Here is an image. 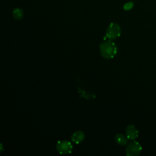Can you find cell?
I'll use <instances>...</instances> for the list:
<instances>
[{
  "label": "cell",
  "mask_w": 156,
  "mask_h": 156,
  "mask_svg": "<svg viewBox=\"0 0 156 156\" xmlns=\"http://www.w3.org/2000/svg\"><path fill=\"white\" fill-rule=\"evenodd\" d=\"M24 13L22 9L20 8H15L13 10V16L17 20H20L23 18Z\"/></svg>",
  "instance_id": "ba28073f"
},
{
  "label": "cell",
  "mask_w": 156,
  "mask_h": 156,
  "mask_svg": "<svg viewBox=\"0 0 156 156\" xmlns=\"http://www.w3.org/2000/svg\"><path fill=\"white\" fill-rule=\"evenodd\" d=\"M126 136L129 140H135L138 136V130L133 125H129L126 129Z\"/></svg>",
  "instance_id": "5b68a950"
},
{
  "label": "cell",
  "mask_w": 156,
  "mask_h": 156,
  "mask_svg": "<svg viewBox=\"0 0 156 156\" xmlns=\"http://www.w3.org/2000/svg\"><path fill=\"white\" fill-rule=\"evenodd\" d=\"M128 138L127 136L122 133H118L115 136V140L116 143L120 146H125L128 143Z\"/></svg>",
  "instance_id": "52a82bcc"
},
{
  "label": "cell",
  "mask_w": 156,
  "mask_h": 156,
  "mask_svg": "<svg viewBox=\"0 0 156 156\" xmlns=\"http://www.w3.org/2000/svg\"><path fill=\"white\" fill-rule=\"evenodd\" d=\"M85 138V134L83 132L80 130L76 131L71 135V140L74 143L79 144Z\"/></svg>",
  "instance_id": "8992f818"
},
{
  "label": "cell",
  "mask_w": 156,
  "mask_h": 156,
  "mask_svg": "<svg viewBox=\"0 0 156 156\" xmlns=\"http://www.w3.org/2000/svg\"><path fill=\"white\" fill-rule=\"evenodd\" d=\"M142 150L141 144L136 141H133L129 143L126 148V154L128 156H136L139 155Z\"/></svg>",
  "instance_id": "3957f363"
},
{
  "label": "cell",
  "mask_w": 156,
  "mask_h": 156,
  "mask_svg": "<svg viewBox=\"0 0 156 156\" xmlns=\"http://www.w3.org/2000/svg\"><path fill=\"white\" fill-rule=\"evenodd\" d=\"M133 7V3L132 2H129L125 4L123 6V9L125 10H129Z\"/></svg>",
  "instance_id": "9c48e42d"
},
{
  "label": "cell",
  "mask_w": 156,
  "mask_h": 156,
  "mask_svg": "<svg viewBox=\"0 0 156 156\" xmlns=\"http://www.w3.org/2000/svg\"><path fill=\"white\" fill-rule=\"evenodd\" d=\"M117 51L116 44L111 40L105 41L100 45L101 54L105 58H113L117 54Z\"/></svg>",
  "instance_id": "6da1fadb"
},
{
  "label": "cell",
  "mask_w": 156,
  "mask_h": 156,
  "mask_svg": "<svg viewBox=\"0 0 156 156\" xmlns=\"http://www.w3.org/2000/svg\"><path fill=\"white\" fill-rule=\"evenodd\" d=\"M121 30L119 26L115 23H112L107 29L106 36L110 40H115L121 35Z\"/></svg>",
  "instance_id": "7a4b0ae2"
},
{
  "label": "cell",
  "mask_w": 156,
  "mask_h": 156,
  "mask_svg": "<svg viewBox=\"0 0 156 156\" xmlns=\"http://www.w3.org/2000/svg\"><path fill=\"white\" fill-rule=\"evenodd\" d=\"M57 151L61 154H68L72 152L73 145L66 140L58 141L56 145Z\"/></svg>",
  "instance_id": "277c9868"
}]
</instances>
